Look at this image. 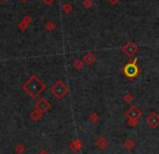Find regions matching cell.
I'll list each match as a JSON object with an SVG mask.
<instances>
[{"label": "cell", "mask_w": 159, "mask_h": 154, "mask_svg": "<svg viewBox=\"0 0 159 154\" xmlns=\"http://www.w3.org/2000/svg\"><path fill=\"white\" fill-rule=\"evenodd\" d=\"M122 73L128 78V79H135L140 73V68L136 65V61H131L127 62L124 67H122Z\"/></svg>", "instance_id": "6da1fadb"}, {"label": "cell", "mask_w": 159, "mask_h": 154, "mask_svg": "<svg viewBox=\"0 0 159 154\" xmlns=\"http://www.w3.org/2000/svg\"><path fill=\"white\" fill-rule=\"evenodd\" d=\"M24 88H25V90L30 94V96H37V94L39 93L40 91H42L43 85H42V84L40 83V82L38 81L35 77H34L33 79H30V81L25 84Z\"/></svg>", "instance_id": "7a4b0ae2"}, {"label": "cell", "mask_w": 159, "mask_h": 154, "mask_svg": "<svg viewBox=\"0 0 159 154\" xmlns=\"http://www.w3.org/2000/svg\"><path fill=\"white\" fill-rule=\"evenodd\" d=\"M121 51L124 52V54L128 57H133L136 53L139 52V46L135 42L133 41H128L122 45Z\"/></svg>", "instance_id": "3957f363"}, {"label": "cell", "mask_w": 159, "mask_h": 154, "mask_svg": "<svg viewBox=\"0 0 159 154\" xmlns=\"http://www.w3.org/2000/svg\"><path fill=\"white\" fill-rule=\"evenodd\" d=\"M125 115L129 119H140L142 117V111L136 106H131L129 109H127Z\"/></svg>", "instance_id": "277c9868"}, {"label": "cell", "mask_w": 159, "mask_h": 154, "mask_svg": "<svg viewBox=\"0 0 159 154\" xmlns=\"http://www.w3.org/2000/svg\"><path fill=\"white\" fill-rule=\"evenodd\" d=\"M146 123L152 128H157L159 126V115L157 113L153 112L146 118Z\"/></svg>", "instance_id": "5b68a950"}, {"label": "cell", "mask_w": 159, "mask_h": 154, "mask_svg": "<svg viewBox=\"0 0 159 154\" xmlns=\"http://www.w3.org/2000/svg\"><path fill=\"white\" fill-rule=\"evenodd\" d=\"M52 92H53V94H54L55 96H57V97L61 98L67 93V88L64 85L63 83H62V82H59V83L55 84V86L53 88Z\"/></svg>", "instance_id": "8992f818"}, {"label": "cell", "mask_w": 159, "mask_h": 154, "mask_svg": "<svg viewBox=\"0 0 159 154\" xmlns=\"http://www.w3.org/2000/svg\"><path fill=\"white\" fill-rule=\"evenodd\" d=\"M84 62H86V64L92 65L93 62H95V56L92 54V53H87V54L84 56Z\"/></svg>", "instance_id": "52a82bcc"}, {"label": "cell", "mask_w": 159, "mask_h": 154, "mask_svg": "<svg viewBox=\"0 0 159 154\" xmlns=\"http://www.w3.org/2000/svg\"><path fill=\"white\" fill-rule=\"evenodd\" d=\"M107 140L106 139H104V137H101V139H100V141H98L96 142V144H98L100 146V148H105V147L107 146Z\"/></svg>", "instance_id": "ba28073f"}, {"label": "cell", "mask_w": 159, "mask_h": 154, "mask_svg": "<svg viewBox=\"0 0 159 154\" xmlns=\"http://www.w3.org/2000/svg\"><path fill=\"white\" fill-rule=\"evenodd\" d=\"M124 100H125L126 102H131L132 100H133V96H132L131 94H127V95L125 96Z\"/></svg>", "instance_id": "9c48e42d"}, {"label": "cell", "mask_w": 159, "mask_h": 154, "mask_svg": "<svg viewBox=\"0 0 159 154\" xmlns=\"http://www.w3.org/2000/svg\"><path fill=\"white\" fill-rule=\"evenodd\" d=\"M139 123V119H129V124L132 126H135Z\"/></svg>", "instance_id": "30bf717a"}, {"label": "cell", "mask_w": 159, "mask_h": 154, "mask_svg": "<svg viewBox=\"0 0 159 154\" xmlns=\"http://www.w3.org/2000/svg\"><path fill=\"white\" fill-rule=\"evenodd\" d=\"M107 1H108L109 3L111 4V6H116V4L119 3V2L121 1V0H107Z\"/></svg>", "instance_id": "8fae6325"}, {"label": "cell", "mask_w": 159, "mask_h": 154, "mask_svg": "<svg viewBox=\"0 0 159 154\" xmlns=\"http://www.w3.org/2000/svg\"><path fill=\"white\" fill-rule=\"evenodd\" d=\"M84 6H87V8H90L91 6H92V1H91V0H86V1H84Z\"/></svg>", "instance_id": "7c38bea8"}, {"label": "cell", "mask_w": 159, "mask_h": 154, "mask_svg": "<svg viewBox=\"0 0 159 154\" xmlns=\"http://www.w3.org/2000/svg\"><path fill=\"white\" fill-rule=\"evenodd\" d=\"M42 1H43L46 4H50V3H52L53 1H55V0H42Z\"/></svg>", "instance_id": "4fadbf2b"}]
</instances>
